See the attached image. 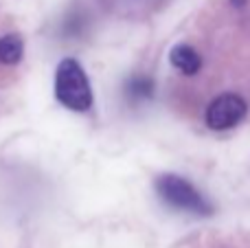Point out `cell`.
Segmentation results:
<instances>
[{
	"mask_svg": "<svg viewBox=\"0 0 250 248\" xmlns=\"http://www.w3.org/2000/svg\"><path fill=\"white\" fill-rule=\"evenodd\" d=\"M55 97L64 108L73 112H86L92 108V88L86 70L77 60L66 57L55 70Z\"/></svg>",
	"mask_w": 250,
	"mask_h": 248,
	"instance_id": "obj_1",
	"label": "cell"
},
{
	"mask_svg": "<svg viewBox=\"0 0 250 248\" xmlns=\"http://www.w3.org/2000/svg\"><path fill=\"white\" fill-rule=\"evenodd\" d=\"M151 90H154V83L147 77L132 79V83H129V95L134 97H151Z\"/></svg>",
	"mask_w": 250,
	"mask_h": 248,
	"instance_id": "obj_6",
	"label": "cell"
},
{
	"mask_svg": "<svg viewBox=\"0 0 250 248\" xmlns=\"http://www.w3.org/2000/svg\"><path fill=\"white\" fill-rule=\"evenodd\" d=\"M24 55V42L20 35H2L0 38V64L13 66Z\"/></svg>",
	"mask_w": 250,
	"mask_h": 248,
	"instance_id": "obj_5",
	"label": "cell"
},
{
	"mask_svg": "<svg viewBox=\"0 0 250 248\" xmlns=\"http://www.w3.org/2000/svg\"><path fill=\"white\" fill-rule=\"evenodd\" d=\"M230 2L237 4V7H244V4H246V0H230Z\"/></svg>",
	"mask_w": 250,
	"mask_h": 248,
	"instance_id": "obj_7",
	"label": "cell"
},
{
	"mask_svg": "<svg viewBox=\"0 0 250 248\" xmlns=\"http://www.w3.org/2000/svg\"><path fill=\"white\" fill-rule=\"evenodd\" d=\"M156 191L169 207L180 211H189L195 215H211L213 205L182 176L163 174L156 178Z\"/></svg>",
	"mask_w": 250,
	"mask_h": 248,
	"instance_id": "obj_2",
	"label": "cell"
},
{
	"mask_svg": "<svg viewBox=\"0 0 250 248\" xmlns=\"http://www.w3.org/2000/svg\"><path fill=\"white\" fill-rule=\"evenodd\" d=\"M248 112V103L235 92H226V95H220L217 99H213L207 108V114H204V121L211 130H230L237 123L244 121Z\"/></svg>",
	"mask_w": 250,
	"mask_h": 248,
	"instance_id": "obj_3",
	"label": "cell"
},
{
	"mask_svg": "<svg viewBox=\"0 0 250 248\" xmlns=\"http://www.w3.org/2000/svg\"><path fill=\"white\" fill-rule=\"evenodd\" d=\"M169 62H171L173 68H178L185 75H195L202 68V57H200V53L195 51L193 46H189V44H178V46H173L171 53H169Z\"/></svg>",
	"mask_w": 250,
	"mask_h": 248,
	"instance_id": "obj_4",
	"label": "cell"
}]
</instances>
